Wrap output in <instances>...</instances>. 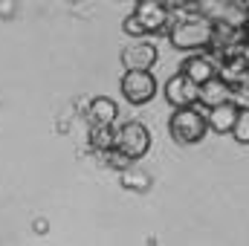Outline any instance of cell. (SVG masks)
Segmentation results:
<instances>
[{
	"instance_id": "1",
	"label": "cell",
	"mask_w": 249,
	"mask_h": 246,
	"mask_svg": "<svg viewBox=\"0 0 249 246\" xmlns=\"http://www.w3.org/2000/svg\"><path fill=\"white\" fill-rule=\"evenodd\" d=\"M212 32H214V20H209L206 15H197V18L177 20L168 29V38H171V47L180 53H200L212 44Z\"/></svg>"
},
{
	"instance_id": "21",
	"label": "cell",
	"mask_w": 249,
	"mask_h": 246,
	"mask_svg": "<svg viewBox=\"0 0 249 246\" xmlns=\"http://www.w3.org/2000/svg\"><path fill=\"white\" fill-rule=\"evenodd\" d=\"M241 84H247V87H249V72H247V78H244V81H241Z\"/></svg>"
},
{
	"instance_id": "19",
	"label": "cell",
	"mask_w": 249,
	"mask_h": 246,
	"mask_svg": "<svg viewBox=\"0 0 249 246\" xmlns=\"http://www.w3.org/2000/svg\"><path fill=\"white\" fill-rule=\"evenodd\" d=\"M241 55H244V61L249 64V38L244 41V44H241Z\"/></svg>"
},
{
	"instance_id": "18",
	"label": "cell",
	"mask_w": 249,
	"mask_h": 246,
	"mask_svg": "<svg viewBox=\"0 0 249 246\" xmlns=\"http://www.w3.org/2000/svg\"><path fill=\"white\" fill-rule=\"evenodd\" d=\"M232 102H235L241 110H249V87L247 84H235V87H232Z\"/></svg>"
},
{
	"instance_id": "9",
	"label": "cell",
	"mask_w": 249,
	"mask_h": 246,
	"mask_svg": "<svg viewBox=\"0 0 249 246\" xmlns=\"http://www.w3.org/2000/svg\"><path fill=\"white\" fill-rule=\"evenodd\" d=\"M183 72L191 75L197 84H203V81H209V78L217 75V61H214V55H209L206 50H200L197 55H188L186 61H183Z\"/></svg>"
},
{
	"instance_id": "4",
	"label": "cell",
	"mask_w": 249,
	"mask_h": 246,
	"mask_svg": "<svg viewBox=\"0 0 249 246\" xmlns=\"http://www.w3.org/2000/svg\"><path fill=\"white\" fill-rule=\"evenodd\" d=\"M116 148H122L124 154L136 162V159H142L145 154H148V148H151V133H148V127L142 122H124L119 130H116Z\"/></svg>"
},
{
	"instance_id": "8",
	"label": "cell",
	"mask_w": 249,
	"mask_h": 246,
	"mask_svg": "<svg viewBox=\"0 0 249 246\" xmlns=\"http://www.w3.org/2000/svg\"><path fill=\"white\" fill-rule=\"evenodd\" d=\"M238 116H241V107H238L235 102H223V105H217V107H209V113H206L209 130H214V133H232Z\"/></svg>"
},
{
	"instance_id": "16",
	"label": "cell",
	"mask_w": 249,
	"mask_h": 246,
	"mask_svg": "<svg viewBox=\"0 0 249 246\" xmlns=\"http://www.w3.org/2000/svg\"><path fill=\"white\" fill-rule=\"evenodd\" d=\"M232 136H235V142L249 145V110H241L238 122H235V127H232Z\"/></svg>"
},
{
	"instance_id": "7",
	"label": "cell",
	"mask_w": 249,
	"mask_h": 246,
	"mask_svg": "<svg viewBox=\"0 0 249 246\" xmlns=\"http://www.w3.org/2000/svg\"><path fill=\"white\" fill-rule=\"evenodd\" d=\"M157 58H160L157 47L154 44H145V41H136V44H130V47L122 50L124 70H154Z\"/></svg>"
},
{
	"instance_id": "13",
	"label": "cell",
	"mask_w": 249,
	"mask_h": 246,
	"mask_svg": "<svg viewBox=\"0 0 249 246\" xmlns=\"http://www.w3.org/2000/svg\"><path fill=\"white\" fill-rule=\"evenodd\" d=\"M87 142L90 148L99 154V151H107L116 145V127L113 124H90V133H87Z\"/></svg>"
},
{
	"instance_id": "14",
	"label": "cell",
	"mask_w": 249,
	"mask_h": 246,
	"mask_svg": "<svg viewBox=\"0 0 249 246\" xmlns=\"http://www.w3.org/2000/svg\"><path fill=\"white\" fill-rule=\"evenodd\" d=\"M151 174L148 171H142V168H127V171H122V185L124 188H130V191H136V194H145L148 188H151Z\"/></svg>"
},
{
	"instance_id": "20",
	"label": "cell",
	"mask_w": 249,
	"mask_h": 246,
	"mask_svg": "<svg viewBox=\"0 0 249 246\" xmlns=\"http://www.w3.org/2000/svg\"><path fill=\"white\" fill-rule=\"evenodd\" d=\"M244 32H247V38H249V18H247V23H244Z\"/></svg>"
},
{
	"instance_id": "6",
	"label": "cell",
	"mask_w": 249,
	"mask_h": 246,
	"mask_svg": "<svg viewBox=\"0 0 249 246\" xmlns=\"http://www.w3.org/2000/svg\"><path fill=\"white\" fill-rule=\"evenodd\" d=\"M142 26L148 29V35H157L162 29H168V15L171 9L162 3V0H136V12H133Z\"/></svg>"
},
{
	"instance_id": "5",
	"label": "cell",
	"mask_w": 249,
	"mask_h": 246,
	"mask_svg": "<svg viewBox=\"0 0 249 246\" xmlns=\"http://www.w3.org/2000/svg\"><path fill=\"white\" fill-rule=\"evenodd\" d=\"M165 99H168L171 107H194V105L200 102V84L180 70V72H174V75L168 78V84H165Z\"/></svg>"
},
{
	"instance_id": "2",
	"label": "cell",
	"mask_w": 249,
	"mask_h": 246,
	"mask_svg": "<svg viewBox=\"0 0 249 246\" xmlns=\"http://www.w3.org/2000/svg\"><path fill=\"white\" fill-rule=\"evenodd\" d=\"M209 130V119L206 113H200L197 107H174V116L168 122V133L177 145H197L203 142Z\"/></svg>"
},
{
	"instance_id": "11",
	"label": "cell",
	"mask_w": 249,
	"mask_h": 246,
	"mask_svg": "<svg viewBox=\"0 0 249 246\" xmlns=\"http://www.w3.org/2000/svg\"><path fill=\"white\" fill-rule=\"evenodd\" d=\"M119 119V107L110 96H99L87 107V124H113Z\"/></svg>"
},
{
	"instance_id": "3",
	"label": "cell",
	"mask_w": 249,
	"mask_h": 246,
	"mask_svg": "<svg viewBox=\"0 0 249 246\" xmlns=\"http://www.w3.org/2000/svg\"><path fill=\"white\" fill-rule=\"evenodd\" d=\"M122 96L130 105H148L157 96V78L151 70H124Z\"/></svg>"
},
{
	"instance_id": "10",
	"label": "cell",
	"mask_w": 249,
	"mask_h": 246,
	"mask_svg": "<svg viewBox=\"0 0 249 246\" xmlns=\"http://www.w3.org/2000/svg\"><path fill=\"white\" fill-rule=\"evenodd\" d=\"M223 102H232V84L229 81H223L220 75H214V78H209V81L200 84V105L206 110L209 107H217Z\"/></svg>"
},
{
	"instance_id": "17",
	"label": "cell",
	"mask_w": 249,
	"mask_h": 246,
	"mask_svg": "<svg viewBox=\"0 0 249 246\" xmlns=\"http://www.w3.org/2000/svg\"><path fill=\"white\" fill-rule=\"evenodd\" d=\"M122 29H124V35H130V38H145V35H148V29L142 26V20H139L136 15H127V18H124Z\"/></svg>"
},
{
	"instance_id": "15",
	"label": "cell",
	"mask_w": 249,
	"mask_h": 246,
	"mask_svg": "<svg viewBox=\"0 0 249 246\" xmlns=\"http://www.w3.org/2000/svg\"><path fill=\"white\" fill-rule=\"evenodd\" d=\"M99 159H102L107 168L119 171V174H122V171H127V168L133 165V159L124 154L122 148H116V145H113V148H107V151H99Z\"/></svg>"
},
{
	"instance_id": "12",
	"label": "cell",
	"mask_w": 249,
	"mask_h": 246,
	"mask_svg": "<svg viewBox=\"0 0 249 246\" xmlns=\"http://www.w3.org/2000/svg\"><path fill=\"white\" fill-rule=\"evenodd\" d=\"M247 72H249V64L244 61L241 53H238V55H229V58H223V61L217 64V75H220L223 81H229L232 87L241 84V81L247 78Z\"/></svg>"
}]
</instances>
